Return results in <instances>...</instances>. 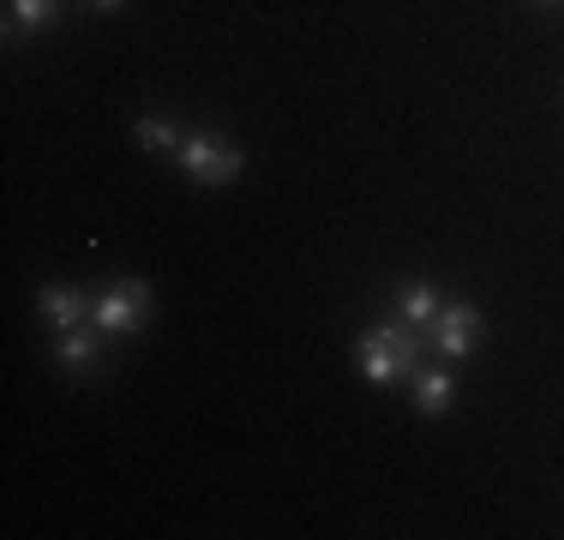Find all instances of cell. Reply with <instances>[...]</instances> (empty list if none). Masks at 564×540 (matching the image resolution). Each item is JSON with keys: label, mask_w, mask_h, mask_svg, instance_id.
I'll return each instance as SVG.
<instances>
[{"label": "cell", "mask_w": 564, "mask_h": 540, "mask_svg": "<svg viewBox=\"0 0 564 540\" xmlns=\"http://www.w3.org/2000/svg\"><path fill=\"white\" fill-rule=\"evenodd\" d=\"M90 318H97V331L109 336V343H127V336H139L144 318H151V282H139V277L109 282L102 294H90Z\"/></svg>", "instance_id": "3957f363"}, {"label": "cell", "mask_w": 564, "mask_h": 540, "mask_svg": "<svg viewBox=\"0 0 564 540\" xmlns=\"http://www.w3.org/2000/svg\"><path fill=\"white\" fill-rule=\"evenodd\" d=\"M451 390H456V378L445 367H414V409L421 414H445Z\"/></svg>", "instance_id": "9c48e42d"}, {"label": "cell", "mask_w": 564, "mask_h": 540, "mask_svg": "<svg viewBox=\"0 0 564 540\" xmlns=\"http://www.w3.org/2000/svg\"><path fill=\"white\" fill-rule=\"evenodd\" d=\"M132 144H144L151 156H169L174 162V151H181V127L163 120V115H139V120H132Z\"/></svg>", "instance_id": "30bf717a"}, {"label": "cell", "mask_w": 564, "mask_h": 540, "mask_svg": "<svg viewBox=\"0 0 564 540\" xmlns=\"http://www.w3.org/2000/svg\"><path fill=\"white\" fill-rule=\"evenodd\" d=\"M480 336H487V318H480L475 301L438 306V318L426 324V343L438 348V360H468V355L480 348Z\"/></svg>", "instance_id": "277c9868"}, {"label": "cell", "mask_w": 564, "mask_h": 540, "mask_svg": "<svg viewBox=\"0 0 564 540\" xmlns=\"http://www.w3.org/2000/svg\"><path fill=\"white\" fill-rule=\"evenodd\" d=\"M174 162H181V174L193 186H228L240 169H247L240 144L223 139V132H181V151H174Z\"/></svg>", "instance_id": "7a4b0ae2"}, {"label": "cell", "mask_w": 564, "mask_h": 540, "mask_svg": "<svg viewBox=\"0 0 564 540\" xmlns=\"http://www.w3.org/2000/svg\"><path fill=\"white\" fill-rule=\"evenodd\" d=\"M55 367L73 372V378H97L109 367V336L97 331V318L73 324V331H55Z\"/></svg>", "instance_id": "5b68a950"}, {"label": "cell", "mask_w": 564, "mask_h": 540, "mask_svg": "<svg viewBox=\"0 0 564 540\" xmlns=\"http://www.w3.org/2000/svg\"><path fill=\"white\" fill-rule=\"evenodd\" d=\"M421 343H426V331H414V324H402V318H379L355 336V367L372 390H391L397 378H414Z\"/></svg>", "instance_id": "6da1fadb"}, {"label": "cell", "mask_w": 564, "mask_h": 540, "mask_svg": "<svg viewBox=\"0 0 564 540\" xmlns=\"http://www.w3.org/2000/svg\"><path fill=\"white\" fill-rule=\"evenodd\" d=\"M534 7H558V0H534Z\"/></svg>", "instance_id": "7c38bea8"}, {"label": "cell", "mask_w": 564, "mask_h": 540, "mask_svg": "<svg viewBox=\"0 0 564 540\" xmlns=\"http://www.w3.org/2000/svg\"><path fill=\"white\" fill-rule=\"evenodd\" d=\"M90 7H97V12H115V7H120V0H90Z\"/></svg>", "instance_id": "8fae6325"}, {"label": "cell", "mask_w": 564, "mask_h": 540, "mask_svg": "<svg viewBox=\"0 0 564 540\" xmlns=\"http://www.w3.org/2000/svg\"><path fill=\"white\" fill-rule=\"evenodd\" d=\"M438 289L433 282H421V277H402L397 289H391V318H402V324H414V331H426V324L438 318Z\"/></svg>", "instance_id": "8992f818"}, {"label": "cell", "mask_w": 564, "mask_h": 540, "mask_svg": "<svg viewBox=\"0 0 564 540\" xmlns=\"http://www.w3.org/2000/svg\"><path fill=\"white\" fill-rule=\"evenodd\" d=\"M36 306H43V318L55 324V331L90 324V294L73 289V282H43V289H36Z\"/></svg>", "instance_id": "52a82bcc"}, {"label": "cell", "mask_w": 564, "mask_h": 540, "mask_svg": "<svg viewBox=\"0 0 564 540\" xmlns=\"http://www.w3.org/2000/svg\"><path fill=\"white\" fill-rule=\"evenodd\" d=\"M61 19V0H7V43H19V31H48Z\"/></svg>", "instance_id": "ba28073f"}]
</instances>
